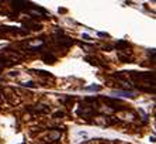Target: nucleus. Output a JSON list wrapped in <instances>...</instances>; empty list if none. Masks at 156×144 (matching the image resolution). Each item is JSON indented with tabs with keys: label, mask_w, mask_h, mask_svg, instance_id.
I'll use <instances>...</instances> for the list:
<instances>
[{
	"label": "nucleus",
	"mask_w": 156,
	"mask_h": 144,
	"mask_svg": "<svg viewBox=\"0 0 156 144\" xmlns=\"http://www.w3.org/2000/svg\"><path fill=\"white\" fill-rule=\"evenodd\" d=\"M101 89V86H98V85H96V86H89V88H84V90H100Z\"/></svg>",
	"instance_id": "nucleus-1"
}]
</instances>
